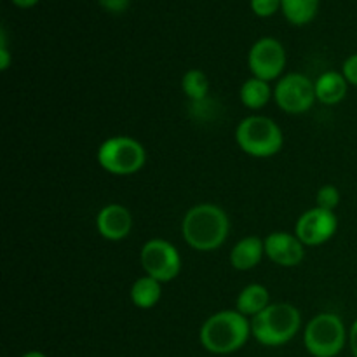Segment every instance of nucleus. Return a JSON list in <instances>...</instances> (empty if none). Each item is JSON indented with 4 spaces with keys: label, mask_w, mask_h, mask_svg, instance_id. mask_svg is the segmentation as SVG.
Returning <instances> with one entry per match:
<instances>
[{
    "label": "nucleus",
    "mask_w": 357,
    "mask_h": 357,
    "mask_svg": "<svg viewBox=\"0 0 357 357\" xmlns=\"http://www.w3.org/2000/svg\"><path fill=\"white\" fill-rule=\"evenodd\" d=\"M251 9L257 16L271 17L281 9V0H251Z\"/></svg>",
    "instance_id": "obj_21"
},
{
    "label": "nucleus",
    "mask_w": 357,
    "mask_h": 357,
    "mask_svg": "<svg viewBox=\"0 0 357 357\" xmlns=\"http://www.w3.org/2000/svg\"><path fill=\"white\" fill-rule=\"evenodd\" d=\"M98 2L103 9L110 10V13H122L129 6V0H98Z\"/></svg>",
    "instance_id": "obj_23"
},
{
    "label": "nucleus",
    "mask_w": 357,
    "mask_h": 357,
    "mask_svg": "<svg viewBox=\"0 0 357 357\" xmlns=\"http://www.w3.org/2000/svg\"><path fill=\"white\" fill-rule=\"evenodd\" d=\"M236 142L248 155L267 159L281 152L284 136L272 119L265 115H250L237 124Z\"/></svg>",
    "instance_id": "obj_4"
},
{
    "label": "nucleus",
    "mask_w": 357,
    "mask_h": 357,
    "mask_svg": "<svg viewBox=\"0 0 357 357\" xmlns=\"http://www.w3.org/2000/svg\"><path fill=\"white\" fill-rule=\"evenodd\" d=\"M181 89L192 101H204L209 93V79L202 70H188L181 79Z\"/></svg>",
    "instance_id": "obj_19"
},
{
    "label": "nucleus",
    "mask_w": 357,
    "mask_h": 357,
    "mask_svg": "<svg viewBox=\"0 0 357 357\" xmlns=\"http://www.w3.org/2000/svg\"><path fill=\"white\" fill-rule=\"evenodd\" d=\"M265 255V243L258 236L243 237L230 251V264L236 271H251L261 261Z\"/></svg>",
    "instance_id": "obj_13"
},
{
    "label": "nucleus",
    "mask_w": 357,
    "mask_h": 357,
    "mask_svg": "<svg viewBox=\"0 0 357 357\" xmlns=\"http://www.w3.org/2000/svg\"><path fill=\"white\" fill-rule=\"evenodd\" d=\"M340 204V192L335 185H324L316 194V206L328 211H335Z\"/></svg>",
    "instance_id": "obj_20"
},
{
    "label": "nucleus",
    "mask_w": 357,
    "mask_h": 357,
    "mask_svg": "<svg viewBox=\"0 0 357 357\" xmlns=\"http://www.w3.org/2000/svg\"><path fill=\"white\" fill-rule=\"evenodd\" d=\"M139 261L146 275L159 282H169L181 272L180 251L166 239H150L143 244Z\"/></svg>",
    "instance_id": "obj_7"
},
{
    "label": "nucleus",
    "mask_w": 357,
    "mask_h": 357,
    "mask_svg": "<svg viewBox=\"0 0 357 357\" xmlns=\"http://www.w3.org/2000/svg\"><path fill=\"white\" fill-rule=\"evenodd\" d=\"M274 98V91L271 89L268 82L251 77L241 86V101L250 110H260Z\"/></svg>",
    "instance_id": "obj_17"
},
{
    "label": "nucleus",
    "mask_w": 357,
    "mask_h": 357,
    "mask_svg": "<svg viewBox=\"0 0 357 357\" xmlns=\"http://www.w3.org/2000/svg\"><path fill=\"white\" fill-rule=\"evenodd\" d=\"M21 357H45V354H42V352H38V351H30V352H26V354H23Z\"/></svg>",
    "instance_id": "obj_27"
},
{
    "label": "nucleus",
    "mask_w": 357,
    "mask_h": 357,
    "mask_svg": "<svg viewBox=\"0 0 357 357\" xmlns=\"http://www.w3.org/2000/svg\"><path fill=\"white\" fill-rule=\"evenodd\" d=\"M303 344L314 357H335L347 344V330L340 316L323 312L314 316L303 331Z\"/></svg>",
    "instance_id": "obj_6"
},
{
    "label": "nucleus",
    "mask_w": 357,
    "mask_h": 357,
    "mask_svg": "<svg viewBox=\"0 0 357 357\" xmlns=\"http://www.w3.org/2000/svg\"><path fill=\"white\" fill-rule=\"evenodd\" d=\"M10 2H13L16 7H20V9H30V7L37 6L40 0H10Z\"/></svg>",
    "instance_id": "obj_26"
},
{
    "label": "nucleus",
    "mask_w": 357,
    "mask_h": 357,
    "mask_svg": "<svg viewBox=\"0 0 357 357\" xmlns=\"http://www.w3.org/2000/svg\"><path fill=\"white\" fill-rule=\"evenodd\" d=\"M338 218L335 211L312 208L307 209L298 218L295 234L305 246H321L337 234Z\"/></svg>",
    "instance_id": "obj_10"
},
{
    "label": "nucleus",
    "mask_w": 357,
    "mask_h": 357,
    "mask_svg": "<svg viewBox=\"0 0 357 357\" xmlns=\"http://www.w3.org/2000/svg\"><path fill=\"white\" fill-rule=\"evenodd\" d=\"M10 65V54L9 49L6 45V31L2 30V35H0V68L7 70Z\"/></svg>",
    "instance_id": "obj_24"
},
{
    "label": "nucleus",
    "mask_w": 357,
    "mask_h": 357,
    "mask_svg": "<svg viewBox=\"0 0 357 357\" xmlns=\"http://www.w3.org/2000/svg\"><path fill=\"white\" fill-rule=\"evenodd\" d=\"M96 227L103 239L117 243V241L126 239L131 232L132 216L126 206L107 204L98 213Z\"/></svg>",
    "instance_id": "obj_12"
},
{
    "label": "nucleus",
    "mask_w": 357,
    "mask_h": 357,
    "mask_svg": "<svg viewBox=\"0 0 357 357\" xmlns=\"http://www.w3.org/2000/svg\"><path fill=\"white\" fill-rule=\"evenodd\" d=\"M302 328V314L288 302L271 303L251 319V335L265 347H281L295 338Z\"/></svg>",
    "instance_id": "obj_3"
},
{
    "label": "nucleus",
    "mask_w": 357,
    "mask_h": 357,
    "mask_svg": "<svg viewBox=\"0 0 357 357\" xmlns=\"http://www.w3.org/2000/svg\"><path fill=\"white\" fill-rule=\"evenodd\" d=\"M230 232L227 213L220 206L202 202L188 209L181 222L183 239L192 250L208 253L223 246Z\"/></svg>",
    "instance_id": "obj_1"
},
{
    "label": "nucleus",
    "mask_w": 357,
    "mask_h": 357,
    "mask_svg": "<svg viewBox=\"0 0 357 357\" xmlns=\"http://www.w3.org/2000/svg\"><path fill=\"white\" fill-rule=\"evenodd\" d=\"M316 86V98L323 105H338L340 101L345 100L349 93V82L342 72H324L317 77L314 82Z\"/></svg>",
    "instance_id": "obj_14"
},
{
    "label": "nucleus",
    "mask_w": 357,
    "mask_h": 357,
    "mask_svg": "<svg viewBox=\"0 0 357 357\" xmlns=\"http://www.w3.org/2000/svg\"><path fill=\"white\" fill-rule=\"evenodd\" d=\"M271 305V295H268V289L265 286L257 284H248L246 288L241 289V293L237 295L236 300V310L241 312L243 316H246L248 319H253L255 316H258L260 312H264L267 307Z\"/></svg>",
    "instance_id": "obj_15"
},
{
    "label": "nucleus",
    "mask_w": 357,
    "mask_h": 357,
    "mask_svg": "<svg viewBox=\"0 0 357 357\" xmlns=\"http://www.w3.org/2000/svg\"><path fill=\"white\" fill-rule=\"evenodd\" d=\"M251 335V321L237 310H220L204 321L201 328L202 347L211 354L225 356L244 347Z\"/></svg>",
    "instance_id": "obj_2"
},
{
    "label": "nucleus",
    "mask_w": 357,
    "mask_h": 357,
    "mask_svg": "<svg viewBox=\"0 0 357 357\" xmlns=\"http://www.w3.org/2000/svg\"><path fill=\"white\" fill-rule=\"evenodd\" d=\"M98 164L115 176H129L145 166V146L131 136H112L98 149Z\"/></svg>",
    "instance_id": "obj_5"
},
{
    "label": "nucleus",
    "mask_w": 357,
    "mask_h": 357,
    "mask_svg": "<svg viewBox=\"0 0 357 357\" xmlns=\"http://www.w3.org/2000/svg\"><path fill=\"white\" fill-rule=\"evenodd\" d=\"M281 10L291 24L310 23L319 10V0H281Z\"/></svg>",
    "instance_id": "obj_18"
},
{
    "label": "nucleus",
    "mask_w": 357,
    "mask_h": 357,
    "mask_svg": "<svg viewBox=\"0 0 357 357\" xmlns=\"http://www.w3.org/2000/svg\"><path fill=\"white\" fill-rule=\"evenodd\" d=\"M274 100L282 112L291 115L305 114L316 103V86L307 75L298 72L281 77L274 87Z\"/></svg>",
    "instance_id": "obj_8"
},
{
    "label": "nucleus",
    "mask_w": 357,
    "mask_h": 357,
    "mask_svg": "<svg viewBox=\"0 0 357 357\" xmlns=\"http://www.w3.org/2000/svg\"><path fill=\"white\" fill-rule=\"evenodd\" d=\"M349 345H351L352 354L357 357V319L352 323L351 331H349Z\"/></svg>",
    "instance_id": "obj_25"
},
{
    "label": "nucleus",
    "mask_w": 357,
    "mask_h": 357,
    "mask_svg": "<svg viewBox=\"0 0 357 357\" xmlns=\"http://www.w3.org/2000/svg\"><path fill=\"white\" fill-rule=\"evenodd\" d=\"M265 255L279 267H296L305 257V244L289 232H272L264 239Z\"/></svg>",
    "instance_id": "obj_11"
},
{
    "label": "nucleus",
    "mask_w": 357,
    "mask_h": 357,
    "mask_svg": "<svg viewBox=\"0 0 357 357\" xmlns=\"http://www.w3.org/2000/svg\"><path fill=\"white\" fill-rule=\"evenodd\" d=\"M248 66L257 79L271 82L281 77L286 68V49L278 38H258L248 52Z\"/></svg>",
    "instance_id": "obj_9"
},
{
    "label": "nucleus",
    "mask_w": 357,
    "mask_h": 357,
    "mask_svg": "<svg viewBox=\"0 0 357 357\" xmlns=\"http://www.w3.org/2000/svg\"><path fill=\"white\" fill-rule=\"evenodd\" d=\"M342 73H344V77L347 79L349 86L357 87V52H354V54H351L345 59L344 65H342Z\"/></svg>",
    "instance_id": "obj_22"
},
{
    "label": "nucleus",
    "mask_w": 357,
    "mask_h": 357,
    "mask_svg": "<svg viewBox=\"0 0 357 357\" xmlns=\"http://www.w3.org/2000/svg\"><path fill=\"white\" fill-rule=\"evenodd\" d=\"M160 284L162 282L150 278V275L136 279L131 286V302L135 303V307L143 310L153 309L159 303L160 295H162V286Z\"/></svg>",
    "instance_id": "obj_16"
}]
</instances>
